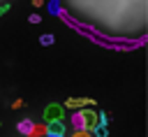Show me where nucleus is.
Listing matches in <instances>:
<instances>
[{
  "mask_svg": "<svg viewBox=\"0 0 148 137\" xmlns=\"http://www.w3.org/2000/svg\"><path fill=\"white\" fill-rule=\"evenodd\" d=\"M72 125H74V130H88V132H92L95 125H97V114L92 109L76 111V114H72Z\"/></svg>",
  "mask_w": 148,
  "mask_h": 137,
  "instance_id": "obj_1",
  "label": "nucleus"
},
{
  "mask_svg": "<svg viewBox=\"0 0 148 137\" xmlns=\"http://www.w3.org/2000/svg\"><path fill=\"white\" fill-rule=\"evenodd\" d=\"M62 114H65V107L62 104H49L46 109H44V121L46 123H51V121H62Z\"/></svg>",
  "mask_w": 148,
  "mask_h": 137,
  "instance_id": "obj_2",
  "label": "nucleus"
},
{
  "mask_svg": "<svg viewBox=\"0 0 148 137\" xmlns=\"http://www.w3.org/2000/svg\"><path fill=\"white\" fill-rule=\"evenodd\" d=\"M46 132H53V135H65V125H62V121H51V123L46 125Z\"/></svg>",
  "mask_w": 148,
  "mask_h": 137,
  "instance_id": "obj_3",
  "label": "nucleus"
},
{
  "mask_svg": "<svg viewBox=\"0 0 148 137\" xmlns=\"http://www.w3.org/2000/svg\"><path fill=\"white\" fill-rule=\"evenodd\" d=\"M81 104H92V100L90 98H72V100H67V107H81Z\"/></svg>",
  "mask_w": 148,
  "mask_h": 137,
  "instance_id": "obj_4",
  "label": "nucleus"
},
{
  "mask_svg": "<svg viewBox=\"0 0 148 137\" xmlns=\"http://www.w3.org/2000/svg\"><path fill=\"white\" fill-rule=\"evenodd\" d=\"M16 128H18V132H23V135H30V130H32V121H30V118H23V121H21Z\"/></svg>",
  "mask_w": 148,
  "mask_h": 137,
  "instance_id": "obj_5",
  "label": "nucleus"
},
{
  "mask_svg": "<svg viewBox=\"0 0 148 137\" xmlns=\"http://www.w3.org/2000/svg\"><path fill=\"white\" fill-rule=\"evenodd\" d=\"M95 132H97V137H106V128L104 125H95Z\"/></svg>",
  "mask_w": 148,
  "mask_h": 137,
  "instance_id": "obj_6",
  "label": "nucleus"
},
{
  "mask_svg": "<svg viewBox=\"0 0 148 137\" xmlns=\"http://www.w3.org/2000/svg\"><path fill=\"white\" fill-rule=\"evenodd\" d=\"M39 42L46 46V44H51V42H53V35H42V39H39Z\"/></svg>",
  "mask_w": 148,
  "mask_h": 137,
  "instance_id": "obj_7",
  "label": "nucleus"
},
{
  "mask_svg": "<svg viewBox=\"0 0 148 137\" xmlns=\"http://www.w3.org/2000/svg\"><path fill=\"white\" fill-rule=\"evenodd\" d=\"M72 137H90V132H88V130H74Z\"/></svg>",
  "mask_w": 148,
  "mask_h": 137,
  "instance_id": "obj_8",
  "label": "nucleus"
},
{
  "mask_svg": "<svg viewBox=\"0 0 148 137\" xmlns=\"http://www.w3.org/2000/svg\"><path fill=\"white\" fill-rule=\"evenodd\" d=\"M28 21H30V23H39V21H42V16H39V14H32Z\"/></svg>",
  "mask_w": 148,
  "mask_h": 137,
  "instance_id": "obj_9",
  "label": "nucleus"
},
{
  "mask_svg": "<svg viewBox=\"0 0 148 137\" xmlns=\"http://www.w3.org/2000/svg\"><path fill=\"white\" fill-rule=\"evenodd\" d=\"M46 137H65V135H53V132H44Z\"/></svg>",
  "mask_w": 148,
  "mask_h": 137,
  "instance_id": "obj_10",
  "label": "nucleus"
}]
</instances>
